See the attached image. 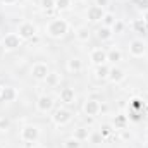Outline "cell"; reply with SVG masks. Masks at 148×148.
I'll return each instance as SVG.
<instances>
[{
  "mask_svg": "<svg viewBox=\"0 0 148 148\" xmlns=\"http://www.w3.org/2000/svg\"><path fill=\"white\" fill-rule=\"evenodd\" d=\"M83 112H84V115H88V117H97V115L102 112V103H100V100H97V98H86L84 103H83Z\"/></svg>",
  "mask_w": 148,
  "mask_h": 148,
  "instance_id": "277c9868",
  "label": "cell"
},
{
  "mask_svg": "<svg viewBox=\"0 0 148 148\" xmlns=\"http://www.w3.org/2000/svg\"><path fill=\"white\" fill-rule=\"evenodd\" d=\"M136 7L141 12H147L148 10V0H136Z\"/></svg>",
  "mask_w": 148,
  "mask_h": 148,
  "instance_id": "4dcf8cb0",
  "label": "cell"
},
{
  "mask_svg": "<svg viewBox=\"0 0 148 148\" xmlns=\"http://www.w3.org/2000/svg\"><path fill=\"white\" fill-rule=\"evenodd\" d=\"M36 33H38L36 24H33L31 21H24L17 28V35L21 36V40H31V38L36 36Z\"/></svg>",
  "mask_w": 148,
  "mask_h": 148,
  "instance_id": "3957f363",
  "label": "cell"
},
{
  "mask_svg": "<svg viewBox=\"0 0 148 148\" xmlns=\"http://www.w3.org/2000/svg\"><path fill=\"white\" fill-rule=\"evenodd\" d=\"M109 3H110V0H95V5H98V7H102V9H105Z\"/></svg>",
  "mask_w": 148,
  "mask_h": 148,
  "instance_id": "d6a6232c",
  "label": "cell"
},
{
  "mask_svg": "<svg viewBox=\"0 0 148 148\" xmlns=\"http://www.w3.org/2000/svg\"><path fill=\"white\" fill-rule=\"evenodd\" d=\"M19 138H21V141L29 143V145L36 143L38 140H40V129H38V126H33V124L23 126L21 133H19Z\"/></svg>",
  "mask_w": 148,
  "mask_h": 148,
  "instance_id": "7a4b0ae2",
  "label": "cell"
},
{
  "mask_svg": "<svg viewBox=\"0 0 148 148\" xmlns=\"http://www.w3.org/2000/svg\"><path fill=\"white\" fill-rule=\"evenodd\" d=\"M147 50H148L147 41H143V40H140V38H136V40H133V41L129 43V53H131V57H134V59L143 57V55L147 53Z\"/></svg>",
  "mask_w": 148,
  "mask_h": 148,
  "instance_id": "8992f818",
  "label": "cell"
},
{
  "mask_svg": "<svg viewBox=\"0 0 148 148\" xmlns=\"http://www.w3.org/2000/svg\"><path fill=\"white\" fill-rule=\"evenodd\" d=\"M107 79L110 83H114V84H119V83H122L126 79V73H124V69L114 66V67H110V71H109V77Z\"/></svg>",
  "mask_w": 148,
  "mask_h": 148,
  "instance_id": "5bb4252c",
  "label": "cell"
},
{
  "mask_svg": "<svg viewBox=\"0 0 148 148\" xmlns=\"http://www.w3.org/2000/svg\"><path fill=\"white\" fill-rule=\"evenodd\" d=\"M40 7L48 12V10L55 9V0H40Z\"/></svg>",
  "mask_w": 148,
  "mask_h": 148,
  "instance_id": "83f0119b",
  "label": "cell"
},
{
  "mask_svg": "<svg viewBox=\"0 0 148 148\" xmlns=\"http://www.w3.org/2000/svg\"><path fill=\"white\" fill-rule=\"evenodd\" d=\"M2 90H3V86H2V84H0V95H2Z\"/></svg>",
  "mask_w": 148,
  "mask_h": 148,
  "instance_id": "e575fe53",
  "label": "cell"
},
{
  "mask_svg": "<svg viewBox=\"0 0 148 148\" xmlns=\"http://www.w3.org/2000/svg\"><path fill=\"white\" fill-rule=\"evenodd\" d=\"M147 136H148V126H147Z\"/></svg>",
  "mask_w": 148,
  "mask_h": 148,
  "instance_id": "8d00e7d4",
  "label": "cell"
},
{
  "mask_svg": "<svg viewBox=\"0 0 148 148\" xmlns=\"http://www.w3.org/2000/svg\"><path fill=\"white\" fill-rule=\"evenodd\" d=\"M33 148H45V147H33Z\"/></svg>",
  "mask_w": 148,
  "mask_h": 148,
  "instance_id": "d590c367",
  "label": "cell"
},
{
  "mask_svg": "<svg viewBox=\"0 0 148 148\" xmlns=\"http://www.w3.org/2000/svg\"><path fill=\"white\" fill-rule=\"evenodd\" d=\"M115 21H117V19H115V16H114L112 12H105V16H103V19H102V24H103V26H109V28H112Z\"/></svg>",
  "mask_w": 148,
  "mask_h": 148,
  "instance_id": "484cf974",
  "label": "cell"
},
{
  "mask_svg": "<svg viewBox=\"0 0 148 148\" xmlns=\"http://www.w3.org/2000/svg\"><path fill=\"white\" fill-rule=\"evenodd\" d=\"M48 73H50V69H48V66L45 62H35L31 66V69H29L31 77L36 79V81H45V77H47Z\"/></svg>",
  "mask_w": 148,
  "mask_h": 148,
  "instance_id": "ba28073f",
  "label": "cell"
},
{
  "mask_svg": "<svg viewBox=\"0 0 148 148\" xmlns=\"http://www.w3.org/2000/svg\"><path fill=\"white\" fill-rule=\"evenodd\" d=\"M55 9L60 10V12L71 9V0H55Z\"/></svg>",
  "mask_w": 148,
  "mask_h": 148,
  "instance_id": "4316f807",
  "label": "cell"
},
{
  "mask_svg": "<svg viewBox=\"0 0 148 148\" xmlns=\"http://www.w3.org/2000/svg\"><path fill=\"white\" fill-rule=\"evenodd\" d=\"M71 119H73V114L67 110V109H64V107H59L57 110L53 112V115H52V121H53V124L55 126H67L69 122H71Z\"/></svg>",
  "mask_w": 148,
  "mask_h": 148,
  "instance_id": "5b68a950",
  "label": "cell"
},
{
  "mask_svg": "<svg viewBox=\"0 0 148 148\" xmlns=\"http://www.w3.org/2000/svg\"><path fill=\"white\" fill-rule=\"evenodd\" d=\"M112 31H114V35H121V33L124 31V23L117 19V21L114 23V26H112Z\"/></svg>",
  "mask_w": 148,
  "mask_h": 148,
  "instance_id": "f546056e",
  "label": "cell"
},
{
  "mask_svg": "<svg viewBox=\"0 0 148 148\" xmlns=\"http://www.w3.org/2000/svg\"><path fill=\"white\" fill-rule=\"evenodd\" d=\"M103 16H105V10L102 7L95 5V3L86 9V19H88V23H98V21L103 19Z\"/></svg>",
  "mask_w": 148,
  "mask_h": 148,
  "instance_id": "8fae6325",
  "label": "cell"
},
{
  "mask_svg": "<svg viewBox=\"0 0 148 148\" xmlns=\"http://www.w3.org/2000/svg\"><path fill=\"white\" fill-rule=\"evenodd\" d=\"M90 133H91V131H90L88 127H83V126H81V127H76V129H74L73 138H76V140H79V141L83 143V141H86V140L90 138Z\"/></svg>",
  "mask_w": 148,
  "mask_h": 148,
  "instance_id": "ffe728a7",
  "label": "cell"
},
{
  "mask_svg": "<svg viewBox=\"0 0 148 148\" xmlns=\"http://www.w3.org/2000/svg\"><path fill=\"white\" fill-rule=\"evenodd\" d=\"M45 33L50 38H53V40H60V38H64L69 33V23L66 19H62V17H55L47 24Z\"/></svg>",
  "mask_w": 148,
  "mask_h": 148,
  "instance_id": "6da1fadb",
  "label": "cell"
},
{
  "mask_svg": "<svg viewBox=\"0 0 148 148\" xmlns=\"http://www.w3.org/2000/svg\"><path fill=\"white\" fill-rule=\"evenodd\" d=\"M53 98L50 95H40L36 100V110L41 114H48V112L53 109Z\"/></svg>",
  "mask_w": 148,
  "mask_h": 148,
  "instance_id": "30bf717a",
  "label": "cell"
},
{
  "mask_svg": "<svg viewBox=\"0 0 148 148\" xmlns=\"http://www.w3.org/2000/svg\"><path fill=\"white\" fill-rule=\"evenodd\" d=\"M97 38L102 40V41H110L112 38H114V31H112V28L102 24V26L97 29Z\"/></svg>",
  "mask_w": 148,
  "mask_h": 148,
  "instance_id": "2e32d148",
  "label": "cell"
},
{
  "mask_svg": "<svg viewBox=\"0 0 148 148\" xmlns=\"http://www.w3.org/2000/svg\"><path fill=\"white\" fill-rule=\"evenodd\" d=\"M9 127H10V122H9V119H5V117H0V131H9Z\"/></svg>",
  "mask_w": 148,
  "mask_h": 148,
  "instance_id": "1f68e13d",
  "label": "cell"
},
{
  "mask_svg": "<svg viewBox=\"0 0 148 148\" xmlns=\"http://www.w3.org/2000/svg\"><path fill=\"white\" fill-rule=\"evenodd\" d=\"M143 21L148 24V10H147V12H143Z\"/></svg>",
  "mask_w": 148,
  "mask_h": 148,
  "instance_id": "836d02e7",
  "label": "cell"
},
{
  "mask_svg": "<svg viewBox=\"0 0 148 148\" xmlns=\"http://www.w3.org/2000/svg\"><path fill=\"white\" fill-rule=\"evenodd\" d=\"M90 60L93 66H102V64H107V50L105 48H91L90 52Z\"/></svg>",
  "mask_w": 148,
  "mask_h": 148,
  "instance_id": "9c48e42d",
  "label": "cell"
},
{
  "mask_svg": "<svg viewBox=\"0 0 148 148\" xmlns=\"http://www.w3.org/2000/svg\"><path fill=\"white\" fill-rule=\"evenodd\" d=\"M90 36H91V31H90L88 26H77L74 29V38L77 41H81V43H86L90 40Z\"/></svg>",
  "mask_w": 148,
  "mask_h": 148,
  "instance_id": "9a60e30c",
  "label": "cell"
},
{
  "mask_svg": "<svg viewBox=\"0 0 148 148\" xmlns=\"http://www.w3.org/2000/svg\"><path fill=\"white\" fill-rule=\"evenodd\" d=\"M67 71H69V73H74V74L81 73V71H83V60L77 59V57L69 59V60H67Z\"/></svg>",
  "mask_w": 148,
  "mask_h": 148,
  "instance_id": "d6986e66",
  "label": "cell"
},
{
  "mask_svg": "<svg viewBox=\"0 0 148 148\" xmlns=\"http://www.w3.org/2000/svg\"><path fill=\"white\" fill-rule=\"evenodd\" d=\"M17 97H19V93H17V90H16L14 86H3L2 95H0V102L12 103V102H16V100H17Z\"/></svg>",
  "mask_w": 148,
  "mask_h": 148,
  "instance_id": "7c38bea8",
  "label": "cell"
},
{
  "mask_svg": "<svg viewBox=\"0 0 148 148\" xmlns=\"http://www.w3.org/2000/svg\"><path fill=\"white\" fill-rule=\"evenodd\" d=\"M147 26L148 24L143 19H134V21H133V28H134L136 33H145V31H147Z\"/></svg>",
  "mask_w": 148,
  "mask_h": 148,
  "instance_id": "cb8c5ba5",
  "label": "cell"
},
{
  "mask_svg": "<svg viewBox=\"0 0 148 148\" xmlns=\"http://www.w3.org/2000/svg\"><path fill=\"white\" fill-rule=\"evenodd\" d=\"M88 141L91 143V145H102L103 143V136H102V133L100 131H91L90 133V138H88Z\"/></svg>",
  "mask_w": 148,
  "mask_h": 148,
  "instance_id": "603a6c76",
  "label": "cell"
},
{
  "mask_svg": "<svg viewBox=\"0 0 148 148\" xmlns=\"http://www.w3.org/2000/svg\"><path fill=\"white\" fill-rule=\"evenodd\" d=\"M62 148H81V141L71 136V138L64 140V143H62Z\"/></svg>",
  "mask_w": 148,
  "mask_h": 148,
  "instance_id": "d4e9b609",
  "label": "cell"
},
{
  "mask_svg": "<svg viewBox=\"0 0 148 148\" xmlns=\"http://www.w3.org/2000/svg\"><path fill=\"white\" fill-rule=\"evenodd\" d=\"M60 79H62V76L57 73V71H50V73L47 74V77H45V83H47V86L55 88V86L60 84Z\"/></svg>",
  "mask_w": 148,
  "mask_h": 148,
  "instance_id": "e0dca14e",
  "label": "cell"
},
{
  "mask_svg": "<svg viewBox=\"0 0 148 148\" xmlns=\"http://www.w3.org/2000/svg\"><path fill=\"white\" fill-rule=\"evenodd\" d=\"M126 126H127V117H126L124 114L115 115V119H114V127H115V129H126Z\"/></svg>",
  "mask_w": 148,
  "mask_h": 148,
  "instance_id": "7402d4cb",
  "label": "cell"
},
{
  "mask_svg": "<svg viewBox=\"0 0 148 148\" xmlns=\"http://www.w3.org/2000/svg\"><path fill=\"white\" fill-rule=\"evenodd\" d=\"M112 131H114V127H112L110 124H103V126L100 127V133H102V136H103V140L110 136V134H112Z\"/></svg>",
  "mask_w": 148,
  "mask_h": 148,
  "instance_id": "f1b7e54d",
  "label": "cell"
},
{
  "mask_svg": "<svg viewBox=\"0 0 148 148\" xmlns=\"http://www.w3.org/2000/svg\"><path fill=\"white\" fill-rule=\"evenodd\" d=\"M109 71H110V67H109L107 64L95 66V77H97V79H100V81H103V79H107V77H109Z\"/></svg>",
  "mask_w": 148,
  "mask_h": 148,
  "instance_id": "44dd1931",
  "label": "cell"
},
{
  "mask_svg": "<svg viewBox=\"0 0 148 148\" xmlns=\"http://www.w3.org/2000/svg\"><path fill=\"white\" fill-rule=\"evenodd\" d=\"M21 36L17 35V33H7L5 36L2 38V47H3V50H7V52H12V50H16V48H19L21 47Z\"/></svg>",
  "mask_w": 148,
  "mask_h": 148,
  "instance_id": "52a82bcc",
  "label": "cell"
},
{
  "mask_svg": "<svg viewBox=\"0 0 148 148\" xmlns=\"http://www.w3.org/2000/svg\"><path fill=\"white\" fill-rule=\"evenodd\" d=\"M122 60V52L117 48V47H112L107 50V62H112V64H117Z\"/></svg>",
  "mask_w": 148,
  "mask_h": 148,
  "instance_id": "ac0fdd59",
  "label": "cell"
},
{
  "mask_svg": "<svg viewBox=\"0 0 148 148\" xmlns=\"http://www.w3.org/2000/svg\"><path fill=\"white\" fill-rule=\"evenodd\" d=\"M59 98H60L62 103H66V105H73L74 102H76V91H74V88H71V86L62 88L60 93H59Z\"/></svg>",
  "mask_w": 148,
  "mask_h": 148,
  "instance_id": "4fadbf2b",
  "label": "cell"
}]
</instances>
